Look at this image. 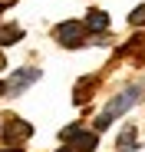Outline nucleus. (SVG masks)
<instances>
[{
  "mask_svg": "<svg viewBox=\"0 0 145 152\" xmlns=\"http://www.w3.org/2000/svg\"><path fill=\"white\" fill-rule=\"evenodd\" d=\"M138 96H142V89L138 86H129V89H122V93H119V96H112V103L99 113V119H96V129H109V122L115 119V116H122L125 109H132L135 103H138Z\"/></svg>",
  "mask_w": 145,
  "mask_h": 152,
  "instance_id": "obj_1",
  "label": "nucleus"
},
{
  "mask_svg": "<svg viewBox=\"0 0 145 152\" xmlns=\"http://www.w3.org/2000/svg\"><path fill=\"white\" fill-rule=\"evenodd\" d=\"M83 23H76V20H69V23H63V27H56V37H59V43L63 46H79L83 43Z\"/></svg>",
  "mask_w": 145,
  "mask_h": 152,
  "instance_id": "obj_2",
  "label": "nucleus"
},
{
  "mask_svg": "<svg viewBox=\"0 0 145 152\" xmlns=\"http://www.w3.org/2000/svg\"><path fill=\"white\" fill-rule=\"evenodd\" d=\"M40 80V69H20V73H13V80L7 83V93H13V96H20L27 86H33Z\"/></svg>",
  "mask_w": 145,
  "mask_h": 152,
  "instance_id": "obj_3",
  "label": "nucleus"
},
{
  "mask_svg": "<svg viewBox=\"0 0 145 152\" xmlns=\"http://www.w3.org/2000/svg\"><path fill=\"white\" fill-rule=\"evenodd\" d=\"M30 132H33V129H30V122H20V119H13V122L7 126V132H4V136H7L10 142H17V139H27Z\"/></svg>",
  "mask_w": 145,
  "mask_h": 152,
  "instance_id": "obj_4",
  "label": "nucleus"
},
{
  "mask_svg": "<svg viewBox=\"0 0 145 152\" xmlns=\"http://www.w3.org/2000/svg\"><path fill=\"white\" fill-rule=\"evenodd\" d=\"M72 152H96V132H79L72 139Z\"/></svg>",
  "mask_w": 145,
  "mask_h": 152,
  "instance_id": "obj_5",
  "label": "nucleus"
},
{
  "mask_svg": "<svg viewBox=\"0 0 145 152\" xmlns=\"http://www.w3.org/2000/svg\"><path fill=\"white\" fill-rule=\"evenodd\" d=\"M86 27H89V30H106V27H109V17H106L102 10H89Z\"/></svg>",
  "mask_w": 145,
  "mask_h": 152,
  "instance_id": "obj_6",
  "label": "nucleus"
},
{
  "mask_svg": "<svg viewBox=\"0 0 145 152\" xmlns=\"http://www.w3.org/2000/svg\"><path fill=\"white\" fill-rule=\"evenodd\" d=\"M23 37V30L20 27H0V46H7V43H17Z\"/></svg>",
  "mask_w": 145,
  "mask_h": 152,
  "instance_id": "obj_7",
  "label": "nucleus"
},
{
  "mask_svg": "<svg viewBox=\"0 0 145 152\" xmlns=\"http://www.w3.org/2000/svg\"><path fill=\"white\" fill-rule=\"evenodd\" d=\"M135 145V126H125V129H122V136H119V149H122V152H129Z\"/></svg>",
  "mask_w": 145,
  "mask_h": 152,
  "instance_id": "obj_8",
  "label": "nucleus"
},
{
  "mask_svg": "<svg viewBox=\"0 0 145 152\" xmlns=\"http://www.w3.org/2000/svg\"><path fill=\"white\" fill-rule=\"evenodd\" d=\"M129 20H132V23H145V7H135Z\"/></svg>",
  "mask_w": 145,
  "mask_h": 152,
  "instance_id": "obj_9",
  "label": "nucleus"
},
{
  "mask_svg": "<svg viewBox=\"0 0 145 152\" xmlns=\"http://www.w3.org/2000/svg\"><path fill=\"white\" fill-rule=\"evenodd\" d=\"M0 93H7V83H0Z\"/></svg>",
  "mask_w": 145,
  "mask_h": 152,
  "instance_id": "obj_10",
  "label": "nucleus"
},
{
  "mask_svg": "<svg viewBox=\"0 0 145 152\" xmlns=\"http://www.w3.org/2000/svg\"><path fill=\"white\" fill-rule=\"evenodd\" d=\"M0 69H4V53H0Z\"/></svg>",
  "mask_w": 145,
  "mask_h": 152,
  "instance_id": "obj_11",
  "label": "nucleus"
},
{
  "mask_svg": "<svg viewBox=\"0 0 145 152\" xmlns=\"http://www.w3.org/2000/svg\"><path fill=\"white\" fill-rule=\"evenodd\" d=\"M59 152H72V149H59Z\"/></svg>",
  "mask_w": 145,
  "mask_h": 152,
  "instance_id": "obj_12",
  "label": "nucleus"
}]
</instances>
